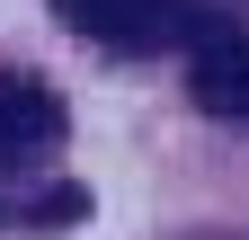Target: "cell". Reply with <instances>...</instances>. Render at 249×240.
Listing matches in <instances>:
<instances>
[{
  "instance_id": "obj_1",
  "label": "cell",
  "mask_w": 249,
  "mask_h": 240,
  "mask_svg": "<svg viewBox=\"0 0 249 240\" xmlns=\"http://www.w3.org/2000/svg\"><path fill=\"white\" fill-rule=\"evenodd\" d=\"M187 89L205 116H249V36L231 18H187Z\"/></svg>"
},
{
  "instance_id": "obj_2",
  "label": "cell",
  "mask_w": 249,
  "mask_h": 240,
  "mask_svg": "<svg viewBox=\"0 0 249 240\" xmlns=\"http://www.w3.org/2000/svg\"><path fill=\"white\" fill-rule=\"evenodd\" d=\"M53 9L71 18L80 36L116 45V53H160V45L187 36V9H178V0H53Z\"/></svg>"
},
{
  "instance_id": "obj_3",
  "label": "cell",
  "mask_w": 249,
  "mask_h": 240,
  "mask_svg": "<svg viewBox=\"0 0 249 240\" xmlns=\"http://www.w3.org/2000/svg\"><path fill=\"white\" fill-rule=\"evenodd\" d=\"M45 142H62V98L45 80H0V152H45Z\"/></svg>"
}]
</instances>
